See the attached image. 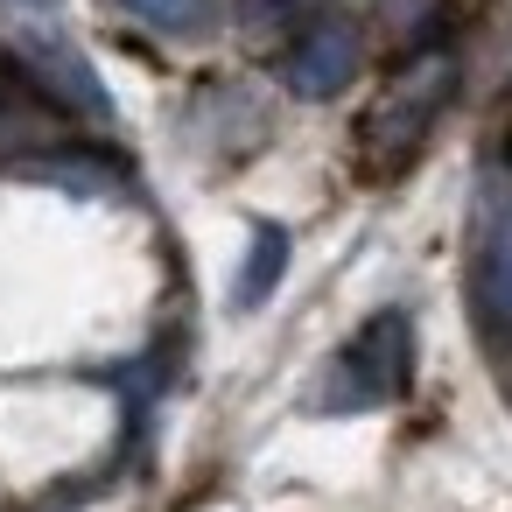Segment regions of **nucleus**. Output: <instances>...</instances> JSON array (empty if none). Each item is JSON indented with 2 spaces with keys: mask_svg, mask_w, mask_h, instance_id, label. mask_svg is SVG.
<instances>
[{
  "mask_svg": "<svg viewBox=\"0 0 512 512\" xmlns=\"http://www.w3.org/2000/svg\"><path fill=\"white\" fill-rule=\"evenodd\" d=\"M407 379H414V323H407V309H379L337 358L323 407H386Z\"/></svg>",
  "mask_w": 512,
  "mask_h": 512,
  "instance_id": "2",
  "label": "nucleus"
},
{
  "mask_svg": "<svg viewBox=\"0 0 512 512\" xmlns=\"http://www.w3.org/2000/svg\"><path fill=\"white\" fill-rule=\"evenodd\" d=\"M15 8H57V0H15Z\"/></svg>",
  "mask_w": 512,
  "mask_h": 512,
  "instance_id": "8",
  "label": "nucleus"
},
{
  "mask_svg": "<svg viewBox=\"0 0 512 512\" xmlns=\"http://www.w3.org/2000/svg\"><path fill=\"white\" fill-rule=\"evenodd\" d=\"M281 267H288V232H281V225H253L246 267H239V281H232V309H260V302L274 295Z\"/></svg>",
  "mask_w": 512,
  "mask_h": 512,
  "instance_id": "5",
  "label": "nucleus"
},
{
  "mask_svg": "<svg viewBox=\"0 0 512 512\" xmlns=\"http://www.w3.org/2000/svg\"><path fill=\"white\" fill-rule=\"evenodd\" d=\"M351 71H358V36L337 29V22L295 36V50L281 57V85H288L295 99H337V92L351 85Z\"/></svg>",
  "mask_w": 512,
  "mask_h": 512,
  "instance_id": "3",
  "label": "nucleus"
},
{
  "mask_svg": "<svg viewBox=\"0 0 512 512\" xmlns=\"http://www.w3.org/2000/svg\"><path fill=\"white\" fill-rule=\"evenodd\" d=\"M120 8H127L134 22L162 29V36H197V29L211 22V0H120Z\"/></svg>",
  "mask_w": 512,
  "mask_h": 512,
  "instance_id": "7",
  "label": "nucleus"
},
{
  "mask_svg": "<svg viewBox=\"0 0 512 512\" xmlns=\"http://www.w3.org/2000/svg\"><path fill=\"white\" fill-rule=\"evenodd\" d=\"M449 57H421V64H407V78H393V92L358 120V141H351V162H358V176L365 183H393L407 162H414V148L428 141V127H435V113H442V99H449Z\"/></svg>",
  "mask_w": 512,
  "mask_h": 512,
  "instance_id": "1",
  "label": "nucleus"
},
{
  "mask_svg": "<svg viewBox=\"0 0 512 512\" xmlns=\"http://www.w3.org/2000/svg\"><path fill=\"white\" fill-rule=\"evenodd\" d=\"M477 309L498 337H512V218L491 232V246L477 260Z\"/></svg>",
  "mask_w": 512,
  "mask_h": 512,
  "instance_id": "6",
  "label": "nucleus"
},
{
  "mask_svg": "<svg viewBox=\"0 0 512 512\" xmlns=\"http://www.w3.org/2000/svg\"><path fill=\"white\" fill-rule=\"evenodd\" d=\"M22 50L43 64V78H57V92H64V99H78L92 120H113V99H106V85L92 78V64H85L71 43H43V36H36V43H22Z\"/></svg>",
  "mask_w": 512,
  "mask_h": 512,
  "instance_id": "4",
  "label": "nucleus"
}]
</instances>
